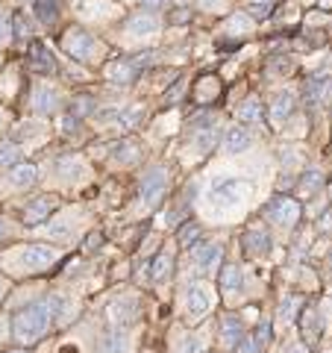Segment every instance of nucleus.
Listing matches in <instances>:
<instances>
[{"label":"nucleus","mask_w":332,"mask_h":353,"mask_svg":"<svg viewBox=\"0 0 332 353\" xmlns=\"http://www.w3.org/2000/svg\"><path fill=\"white\" fill-rule=\"evenodd\" d=\"M62 297L59 294H44L39 301L27 303L24 309H18L12 318V339L18 345H36L48 336V330L56 324L59 318Z\"/></svg>","instance_id":"nucleus-1"},{"label":"nucleus","mask_w":332,"mask_h":353,"mask_svg":"<svg viewBox=\"0 0 332 353\" xmlns=\"http://www.w3.org/2000/svg\"><path fill=\"white\" fill-rule=\"evenodd\" d=\"M62 50L76 62H97L103 57V44L83 27H68L62 36Z\"/></svg>","instance_id":"nucleus-2"},{"label":"nucleus","mask_w":332,"mask_h":353,"mask_svg":"<svg viewBox=\"0 0 332 353\" xmlns=\"http://www.w3.org/2000/svg\"><path fill=\"white\" fill-rule=\"evenodd\" d=\"M168 180H171V174H168L165 165H159V162L150 165V168L141 174V180H138V197H141V203H145L147 209L159 206L165 192H168Z\"/></svg>","instance_id":"nucleus-3"},{"label":"nucleus","mask_w":332,"mask_h":353,"mask_svg":"<svg viewBox=\"0 0 332 353\" xmlns=\"http://www.w3.org/2000/svg\"><path fill=\"white\" fill-rule=\"evenodd\" d=\"M218 121L215 115H209V112H200L194 121H191V145L197 148V153L200 157H209V153H215L218 148Z\"/></svg>","instance_id":"nucleus-4"},{"label":"nucleus","mask_w":332,"mask_h":353,"mask_svg":"<svg viewBox=\"0 0 332 353\" xmlns=\"http://www.w3.org/2000/svg\"><path fill=\"white\" fill-rule=\"evenodd\" d=\"M262 215L276 227L291 230V227H297V221H300V203L291 201V197H273V201L262 206Z\"/></svg>","instance_id":"nucleus-5"},{"label":"nucleus","mask_w":332,"mask_h":353,"mask_svg":"<svg viewBox=\"0 0 332 353\" xmlns=\"http://www.w3.org/2000/svg\"><path fill=\"white\" fill-rule=\"evenodd\" d=\"M220 262H224V245L218 241H200L191 248V265L200 277H212L215 271H220Z\"/></svg>","instance_id":"nucleus-6"},{"label":"nucleus","mask_w":332,"mask_h":353,"mask_svg":"<svg viewBox=\"0 0 332 353\" xmlns=\"http://www.w3.org/2000/svg\"><path fill=\"white\" fill-rule=\"evenodd\" d=\"M62 256L56 248H48V245H30L18 253V265L24 268L27 274H41L48 271L50 265H56Z\"/></svg>","instance_id":"nucleus-7"},{"label":"nucleus","mask_w":332,"mask_h":353,"mask_svg":"<svg viewBox=\"0 0 332 353\" xmlns=\"http://www.w3.org/2000/svg\"><path fill=\"white\" fill-rule=\"evenodd\" d=\"M106 315H109V321H112L115 327H129L132 321H138V315H141L138 297H129V294L115 297V301L106 306Z\"/></svg>","instance_id":"nucleus-8"},{"label":"nucleus","mask_w":332,"mask_h":353,"mask_svg":"<svg viewBox=\"0 0 332 353\" xmlns=\"http://www.w3.org/2000/svg\"><path fill=\"white\" fill-rule=\"evenodd\" d=\"M209 309H212V294L203 283H188L185 289V312L191 321H200V318L209 315Z\"/></svg>","instance_id":"nucleus-9"},{"label":"nucleus","mask_w":332,"mask_h":353,"mask_svg":"<svg viewBox=\"0 0 332 353\" xmlns=\"http://www.w3.org/2000/svg\"><path fill=\"white\" fill-rule=\"evenodd\" d=\"M241 248H245V253H247L250 259H264V256L271 253L273 241H271V233H268V230L250 227V230H245V236H241Z\"/></svg>","instance_id":"nucleus-10"},{"label":"nucleus","mask_w":332,"mask_h":353,"mask_svg":"<svg viewBox=\"0 0 332 353\" xmlns=\"http://www.w3.org/2000/svg\"><path fill=\"white\" fill-rule=\"evenodd\" d=\"M271 341H273V324L262 321V324H256V330H253L250 336H245L238 341L236 353H268Z\"/></svg>","instance_id":"nucleus-11"},{"label":"nucleus","mask_w":332,"mask_h":353,"mask_svg":"<svg viewBox=\"0 0 332 353\" xmlns=\"http://www.w3.org/2000/svg\"><path fill=\"white\" fill-rule=\"evenodd\" d=\"M59 206V201L53 194H41V197H36V201H30L27 203V209H24V224L27 227H39V224H44V221L50 218V212Z\"/></svg>","instance_id":"nucleus-12"},{"label":"nucleus","mask_w":332,"mask_h":353,"mask_svg":"<svg viewBox=\"0 0 332 353\" xmlns=\"http://www.w3.org/2000/svg\"><path fill=\"white\" fill-rule=\"evenodd\" d=\"M30 106L36 109L39 115H56L59 106H62V97H59L56 88L39 85V88H32V94H30Z\"/></svg>","instance_id":"nucleus-13"},{"label":"nucleus","mask_w":332,"mask_h":353,"mask_svg":"<svg viewBox=\"0 0 332 353\" xmlns=\"http://www.w3.org/2000/svg\"><path fill=\"white\" fill-rule=\"evenodd\" d=\"M27 68L36 74H56V59H53V53L41 41H32L27 53Z\"/></svg>","instance_id":"nucleus-14"},{"label":"nucleus","mask_w":332,"mask_h":353,"mask_svg":"<svg viewBox=\"0 0 332 353\" xmlns=\"http://www.w3.org/2000/svg\"><path fill=\"white\" fill-rule=\"evenodd\" d=\"M245 339V324L238 315H224L218 324V341L224 347H238V341Z\"/></svg>","instance_id":"nucleus-15"},{"label":"nucleus","mask_w":332,"mask_h":353,"mask_svg":"<svg viewBox=\"0 0 332 353\" xmlns=\"http://www.w3.org/2000/svg\"><path fill=\"white\" fill-rule=\"evenodd\" d=\"M138 74L141 71L136 68V62H132V59H112L106 65V80L115 83V85H129Z\"/></svg>","instance_id":"nucleus-16"},{"label":"nucleus","mask_w":332,"mask_h":353,"mask_svg":"<svg viewBox=\"0 0 332 353\" xmlns=\"http://www.w3.org/2000/svg\"><path fill=\"white\" fill-rule=\"evenodd\" d=\"M250 145H253V136H250V130H247L245 124L229 127V130L224 132V141H220L224 153H245Z\"/></svg>","instance_id":"nucleus-17"},{"label":"nucleus","mask_w":332,"mask_h":353,"mask_svg":"<svg viewBox=\"0 0 332 353\" xmlns=\"http://www.w3.org/2000/svg\"><path fill=\"white\" fill-rule=\"evenodd\" d=\"M306 101L315 106H326L332 101V80H324V77H312L306 83Z\"/></svg>","instance_id":"nucleus-18"},{"label":"nucleus","mask_w":332,"mask_h":353,"mask_svg":"<svg viewBox=\"0 0 332 353\" xmlns=\"http://www.w3.org/2000/svg\"><path fill=\"white\" fill-rule=\"evenodd\" d=\"M159 30V18L153 12H136L127 21V32L129 36H153Z\"/></svg>","instance_id":"nucleus-19"},{"label":"nucleus","mask_w":332,"mask_h":353,"mask_svg":"<svg viewBox=\"0 0 332 353\" xmlns=\"http://www.w3.org/2000/svg\"><path fill=\"white\" fill-rule=\"evenodd\" d=\"M103 353H129V333L127 327H112L101 341Z\"/></svg>","instance_id":"nucleus-20"},{"label":"nucleus","mask_w":332,"mask_h":353,"mask_svg":"<svg viewBox=\"0 0 332 353\" xmlns=\"http://www.w3.org/2000/svg\"><path fill=\"white\" fill-rule=\"evenodd\" d=\"M39 180V171H36V165H30V162H18L12 165V171H9V183L15 185V189H32Z\"/></svg>","instance_id":"nucleus-21"},{"label":"nucleus","mask_w":332,"mask_h":353,"mask_svg":"<svg viewBox=\"0 0 332 353\" xmlns=\"http://www.w3.org/2000/svg\"><path fill=\"white\" fill-rule=\"evenodd\" d=\"M294 112V94L291 92H276V97L271 101V121L273 124H285Z\"/></svg>","instance_id":"nucleus-22"},{"label":"nucleus","mask_w":332,"mask_h":353,"mask_svg":"<svg viewBox=\"0 0 332 353\" xmlns=\"http://www.w3.org/2000/svg\"><path fill=\"white\" fill-rule=\"evenodd\" d=\"M300 324H303V339H306V345H315V341L320 339V327H324V321H320V315H318L315 306H306V309H303Z\"/></svg>","instance_id":"nucleus-23"},{"label":"nucleus","mask_w":332,"mask_h":353,"mask_svg":"<svg viewBox=\"0 0 332 353\" xmlns=\"http://www.w3.org/2000/svg\"><path fill=\"white\" fill-rule=\"evenodd\" d=\"M36 18L44 27H53L59 21V0H36Z\"/></svg>","instance_id":"nucleus-24"},{"label":"nucleus","mask_w":332,"mask_h":353,"mask_svg":"<svg viewBox=\"0 0 332 353\" xmlns=\"http://www.w3.org/2000/svg\"><path fill=\"white\" fill-rule=\"evenodd\" d=\"M171 274H174V259L168 256V253H159V256L150 262V280L165 283V280H171Z\"/></svg>","instance_id":"nucleus-25"},{"label":"nucleus","mask_w":332,"mask_h":353,"mask_svg":"<svg viewBox=\"0 0 332 353\" xmlns=\"http://www.w3.org/2000/svg\"><path fill=\"white\" fill-rule=\"evenodd\" d=\"M218 280H220V289H224V292H238L241 283H245L238 265H224V268L218 271Z\"/></svg>","instance_id":"nucleus-26"},{"label":"nucleus","mask_w":332,"mask_h":353,"mask_svg":"<svg viewBox=\"0 0 332 353\" xmlns=\"http://www.w3.org/2000/svg\"><path fill=\"white\" fill-rule=\"evenodd\" d=\"M112 159H115L118 165H132V162H138V145H136V141H129V139L118 141V145L112 148Z\"/></svg>","instance_id":"nucleus-27"},{"label":"nucleus","mask_w":332,"mask_h":353,"mask_svg":"<svg viewBox=\"0 0 332 353\" xmlns=\"http://www.w3.org/2000/svg\"><path fill=\"white\" fill-rule=\"evenodd\" d=\"M238 121L241 124H259L262 121V101L259 97H247V101L238 106Z\"/></svg>","instance_id":"nucleus-28"},{"label":"nucleus","mask_w":332,"mask_h":353,"mask_svg":"<svg viewBox=\"0 0 332 353\" xmlns=\"http://www.w3.org/2000/svg\"><path fill=\"white\" fill-rule=\"evenodd\" d=\"M200 236H203V230L200 224H194V221H185V224L180 227V233H176V239H180V245L191 250L194 245H200Z\"/></svg>","instance_id":"nucleus-29"},{"label":"nucleus","mask_w":332,"mask_h":353,"mask_svg":"<svg viewBox=\"0 0 332 353\" xmlns=\"http://www.w3.org/2000/svg\"><path fill=\"white\" fill-rule=\"evenodd\" d=\"M97 112V103H94V97L92 94H76L74 101H71V115L80 121V118H88V115H94Z\"/></svg>","instance_id":"nucleus-30"},{"label":"nucleus","mask_w":332,"mask_h":353,"mask_svg":"<svg viewBox=\"0 0 332 353\" xmlns=\"http://www.w3.org/2000/svg\"><path fill=\"white\" fill-rule=\"evenodd\" d=\"M297 309H300V301H297L294 294H285L282 301H280V309H276V318H280V321H294V315H297Z\"/></svg>","instance_id":"nucleus-31"},{"label":"nucleus","mask_w":332,"mask_h":353,"mask_svg":"<svg viewBox=\"0 0 332 353\" xmlns=\"http://www.w3.org/2000/svg\"><path fill=\"white\" fill-rule=\"evenodd\" d=\"M18 162H21V148L15 141H0V165H3V168H12Z\"/></svg>","instance_id":"nucleus-32"},{"label":"nucleus","mask_w":332,"mask_h":353,"mask_svg":"<svg viewBox=\"0 0 332 353\" xmlns=\"http://www.w3.org/2000/svg\"><path fill=\"white\" fill-rule=\"evenodd\" d=\"M59 174L65 176V180H76L80 174H85V165L80 159H74V157H65V159H59Z\"/></svg>","instance_id":"nucleus-33"},{"label":"nucleus","mask_w":332,"mask_h":353,"mask_svg":"<svg viewBox=\"0 0 332 353\" xmlns=\"http://www.w3.org/2000/svg\"><path fill=\"white\" fill-rule=\"evenodd\" d=\"M12 36L18 41H30L32 39V27H30V21H27L24 12H15L12 15Z\"/></svg>","instance_id":"nucleus-34"},{"label":"nucleus","mask_w":332,"mask_h":353,"mask_svg":"<svg viewBox=\"0 0 332 353\" xmlns=\"http://www.w3.org/2000/svg\"><path fill=\"white\" fill-rule=\"evenodd\" d=\"M320 185H324V171H320V168H309V171L303 174V180H300V189L312 194V192L320 189Z\"/></svg>","instance_id":"nucleus-35"},{"label":"nucleus","mask_w":332,"mask_h":353,"mask_svg":"<svg viewBox=\"0 0 332 353\" xmlns=\"http://www.w3.org/2000/svg\"><path fill=\"white\" fill-rule=\"evenodd\" d=\"M271 9H273L271 0H250L247 12H250L253 21H264V18H271Z\"/></svg>","instance_id":"nucleus-36"},{"label":"nucleus","mask_w":332,"mask_h":353,"mask_svg":"<svg viewBox=\"0 0 332 353\" xmlns=\"http://www.w3.org/2000/svg\"><path fill=\"white\" fill-rule=\"evenodd\" d=\"M291 68H294V62H291L289 57H276V59H271V65H268V71L276 74V77H285Z\"/></svg>","instance_id":"nucleus-37"},{"label":"nucleus","mask_w":332,"mask_h":353,"mask_svg":"<svg viewBox=\"0 0 332 353\" xmlns=\"http://www.w3.org/2000/svg\"><path fill=\"white\" fill-rule=\"evenodd\" d=\"M200 350H203L200 336H185L180 341V347H176V353H200Z\"/></svg>","instance_id":"nucleus-38"},{"label":"nucleus","mask_w":332,"mask_h":353,"mask_svg":"<svg viewBox=\"0 0 332 353\" xmlns=\"http://www.w3.org/2000/svg\"><path fill=\"white\" fill-rule=\"evenodd\" d=\"M183 88H185V83H176V85H174V92H171V94H165V103H176V101H180V97H183Z\"/></svg>","instance_id":"nucleus-39"},{"label":"nucleus","mask_w":332,"mask_h":353,"mask_svg":"<svg viewBox=\"0 0 332 353\" xmlns=\"http://www.w3.org/2000/svg\"><path fill=\"white\" fill-rule=\"evenodd\" d=\"M9 36H12V24H9V21H6L3 15H0V44H3Z\"/></svg>","instance_id":"nucleus-40"},{"label":"nucleus","mask_w":332,"mask_h":353,"mask_svg":"<svg viewBox=\"0 0 332 353\" xmlns=\"http://www.w3.org/2000/svg\"><path fill=\"white\" fill-rule=\"evenodd\" d=\"M282 353H309V345H306V341H291V345L285 347Z\"/></svg>","instance_id":"nucleus-41"},{"label":"nucleus","mask_w":332,"mask_h":353,"mask_svg":"<svg viewBox=\"0 0 332 353\" xmlns=\"http://www.w3.org/2000/svg\"><path fill=\"white\" fill-rule=\"evenodd\" d=\"M188 18H191V15H188V9H174V15H171L174 24H185Z\"/></svg>","instance_id":"nucleus-42"},{"label":"nucleus","mask_w":332,"mask_h":353,"mask_svg":"<svg viewBox=\"0 0 332 353\" xmlns=\"http://www.w3.org/2000/svg\"><path fill=\"white\" fill-rule=\"evenodd\" d=\"M165 0H141V6L147 9V12H156V9H162Z\"/></svg>","instance_id":"nucleus-43"},{"label":"nucleus","mask_w":332,"mask_h":353,"mask_svg":"<svg viewBox=\"0 0 332 353\" xmlns=\"http://www.w3.org/2000/svg\"><path fill=\"white\" fill-rule=\"evenodd\" d=\"M9 289H12V283H9V280H3V277H0V301H3V297L9 294Z\"/></svg>","instance_id":"nucleus-44"},{"label":"nucleus","mask_w":332,"mask_h":353,"mask_svg":"<svg viewBox=\"0 0 332 353\" xmlns=\"http://www.w3.org/2000/svg\"><path fill=\"white\" fill-rule=\"evenodd\" d=\"M6 230H9V227H6V221H3V218H0V239H3V236H6Z\"/></svg>","instance_id":"nucleus-45"},{"label":"nucleus","mask_w":332,"mask_h":353,"mask_svg":"<svg viewBox=\"0 0 332 353\" xmlns=\"http://www.w3.org/2000/svg\"><path fill=\"white\" fill-rule=\"evenodd\" d=\"M3 353H27V350H3Z\"/></svg>","instance_id":"nucleus-46"},{"label":"nucleus","mask_w":332,"mask_h":353,"mask_svg":"<svg viewBox=\"0 0 332 353\" xmlns=\"http://www.w3.org/2000/svg\"><path fill=\"white\" fill-rule=\"evenodd\" d=\"M0 121H3V112H0Z\"/></svg>","instance_id":"nucleus-47"}]
</instances>
